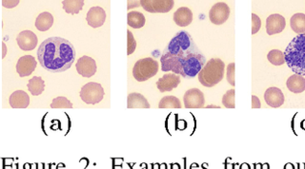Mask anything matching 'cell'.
<instances>
[{
	"label": "cell",
	"mask_w": 305,
	"mask_h": 169,
	"mask_svg": "<svg viewBox=\"0 0 305 169\" xmlns=\"http://www.w3.org/2000/svg\"><path fill=\"white\" fill-rule=\"evenodd\" d=\"M37 58L44 70L50 73H63L74 63L75 49L73 44L67 39L50 37L38 47Z\"/></svg>",
	"instance_id": "1"
},
{
	"label": "cell",
	"mask_w": 305,
	"mask_h": 169,
	"mask_svg": "<svg viewBox=\"0 0 305 169\" xmlns=\"http://www.w3.org/2000/svg\"><path fill=\"white\" fill-rule=\"evenodd\" d=\"M197 52L201 51L189 33L185 31L178 32L163 50L160 58L161 71L164 73L171 71L180 75L182 59Z\"/></svg>",
	"instance_id": "2"
},
{
	"label": "cell",
	"mask_w": 305,
	"mask_h": 169,
	"mask_svg": "<svg viewBox=\"0 0 305 169\" xmlns=\"http://www.w3.org/2000/svg\"><path fill=\"white\" fill-rule=\"evenodd\" d=\"M285 63L292 72L305 75V34H297L284 51Z\"/></svg>",
	"instance_id": "3"
},
{
	"label": "cell",
	"mask_w": 305,
	"mask_h": 169,
	"mask_svg": "<svg viewBox=\"0 0 305 169\" xmlns=\"http://www.w3.org/2000/svg\"><path fill=\"white\" fill-rule=\"evenodd\" d=\"M225 64L219 58H212L198 73V81L206 88H212L223 80Z\"/></svg>",
	"instance_id": "4"
},
{
	"label": "cell",
	"mask_w": 305,
	"mask_h": 169,
	"mask_svg": "<svg viewBox=\"0 0 305 169\" xmlns=\"http://www.w3.org/2000/svg\"><path fill=\"white\" fill-rule=\"evenodd\" d=\"M206 57L202 52L192 53L182 59L181 62V74L186 79H192L198 75L203 67L206 65Z\"/></svg>",
	"instance_id": "5"
},
{
	"label": "cell",
	"mask_w": 305,
	"mask_h": 169,
	"mask_svg": "<svg viewBox=\"0 0 305 169\" xmlns=\"http://www.w3.org/2000/svg\"><path fill=\"white\" fill-rule=\"evenodd\" d=\"M158 72V63L155 59L147 57L139 60L133 69V75L139 82H144L154 77Z\"/></svg>",
	"instance_id": "6"
},
{
	"label": "cell",
	"mask_w": 305,
	"mask_h": 169,
	"mask_svg": "<svg viewBox=\"0 0 305 169\" xmlns=\"http://www.w3.org/2000/svg\"><path fill=\"white\" fill-rule=\"evenodd\" d=\"M104 97V89L102 86L95 82L84 85L80 90V98L88 105H96L102 101Z\"/></svg>",
	"instance_id": "7"
},
{
	"label": "cell",
	"mask_w": 305,
	"mask_h": 169,
	"mask_svg": "<svg viewBox=\"0 0 305 169\" xmlns=\"http://www.w3.org/2000/svg\"><path fill=\"white\" fill-rule=\"evenodd\" d=\"M142 8L149 13H168L173 9L175 2L173 0H142Z\"/></svg>",
	"instance_id": "8"
},
{
	"label": "cell",
	"mask_w": 305,
	"mask_h": 169,
	"mask_svg": "<svg viewBox=\"0 0 305 169\" xmlns=\"http://www.w3.org/2000/svg\"><path fill=\"white\" fill-rule=\"evenodd\" d=\"M230 16V8L224 2H219L214 4L209 12V18L214 25L225 23Z\"/></svg>",
	"instance_id": "9"
},
{
	"label": "cell",
	"mask_w": 305,
	"mask_h": 169,
	"mask_svg": "<svg viewBox=\"0 0 305 169\" xmlns=\"http://www.w3.org/2000/svg\"><path fill=\"white\" fill-rule=\"evenodd\" d=\"M184 105L187 108H200L205 105V98L203 92L198 89L187 90L183 96Z\"/></svg>",
	"instance_id": "10"
},
{
	"label": "cell",
	"mask_w": 305,
	"mask_h": 169,
	"mask_svg": "<svg viewBox=\"0 0 305 169\" xmlns=\"http://www.w3.org/2000/svg\"><path fill=\"white\" fill-rule=\"evenodd\" d=\"M76 71L83 77L90 78L97 73V63L89 57H80L76 62Z\"/></svg>",
	"instance_id": "11"
},
{
	"label": "cell",
	"mask_w": 305,
	"mask_h": 169,
	"mask_svg": "<svg viewBox=\"0 0 305 169\" xmlns=\"http://www.w3.org/2000/svg\"><path fill=\"white\" fill-rule=\"evenodd\" d=\"M181 84V77L176 73H167L159 78L157 82V87L160 92H168L178 88Z\"/></svg>",
	"instance_id": "12"
},
{
	"label": "cell",
	"mask_w": 305,
	"mask_h": 169,
	"mask_svg": "<svg viewBox=\"0 0 305 169\" xmlns=\"http://www.w3.org/2000/svg\"><path fill=\"white\" fill-rule=\"evenodd\" d=\"M37 62L32 55L20 57L17 61V72L20 77H26L31 75L36 68Z\"/></svg>",
	"instance_id": "13"
},
{
	"label": "cell",
	"mask_w": 305,
	"mask_h": 169,
	"mask_svg": "<svg viewBox=\"0 0 305 169\" xmlns=\"http://www.w3.org/2000/svg\"><path fill=\"white\" fill-rule=\"evenodd\" d=\"M285 18L281 15H271L266 19V32L269 35L280 33L285 29Z\"/></svg>",
	"instance_id": "14"
},
{
	"label": "cell",
	"mask_w": 305,
	"mask_h": 169,
	"mask_svg": "<svg viewBox=\"0 0 305 169\" xmlns=\"http://www.w3.org/2000/svg\"><path fill=\"white\" fill-rule=\"evenodd\" d=\"M17 42L22 50H33L37 46V36L32 31H23L17 35Z\"/></svg>",
	"instance_id": "15"
},
{
	"label": "cell",
	"mask_w": 305,
	"mask_h": 169,
	"mask_svg": "<svg viewBox=\"0 0 305 169\" xmlns=\"http://www.w3.org/2000/svg\"><path fill=\"white\" fill-rule=\"evenodd\" d=\"M86 20L92 28H99L106 20V13L101 7H92L87 13Z\"/></svg>",
	"instance_id": "16"
},
{
	"label": "cell",
	"mask_w": 305,
	"mask_h": 169,
	"mask_svg": "<svg viewBox=\"0 0 305 169\" xmlns=\"http://www.w3.org/2000/svg\"><path fill=\"white\" fill-rule=\"evenodd\" d=\"M264 100L266 104L272 107H280L284 103V95L281 89L278 88H269L264 93Z\"/></svg>",
	"instance_id": "17"
},
{
	"label": "cell",
	"mask_w": 305,
	"mask_h": 169,
	"mask_svg": "<svg viewBox=\"0 0 305 169\" xmlns=\"http://www.w3.org/2000/svg\"><path fill=\"white\" fill-rule=\"evenodd\" d=\"M9 102L13 108H26L30 105V97L23 90H17L11 94Z\"/></svg>",
	"instance_id": "18"
},
{
	"label": "cell",
	"mask_w": 305,
	"mask_h": 169,
	"mask_svg": "<svg viewBox=\"0 0 305 169\" xmlns=\"http://www.w3.org/2000/svg\"><path fill=\"white\" fill-rule=\"evenodd\" d=\"M173 21L180 27H187L193 21V13L187 7L178 9L173 14Z\"/></svg>",
	"instance_id": "19"
},
{
	"label": "cell",
	"mask_w": 305,
	"mask_h": 169,
	"mask_svg": "<svg viewBox=\"0 0 305 169\" xmlns=\"http://www.w3.org/2000/svg\"><path fill=\"white\" fill-rule=\"evenodd\" d=\"M127 107L128 108H150V104H149L147 99L143 96L141 93H130L127 97Z\"/></svg>",
	"instance_id": "20"
},
{
	"label": "cell",
	"mask_w": 305,
	"mask_h": 169,
	"mask_svg": "<svg viewBox=\"0 0 305 169\" xmlns=\"http://www.w3.org/2000/svg\"><path fill=\"white\" fill-rule=\"evenodd\" d=\"M286 86L290 91L294 93H301L305 90V78L299 74L290 76L286 82Z\"/></svg>",
	"instance_id": "21"
},
{
	"label": "cell",
	"mask_w": 305,
	"mask_h": 169,
	"mask_svg": "<svg viewBox=\"0 0 305 169\" xmlns=\"http://www.w3.org/2000/svg\"><path fill=\"white\" fill-rule=\"evenodd\" d=\"M54 24V16L50 13L44 12L36 17L35 28L40 32H46Z\"/></svg>",
	"instance_id": "22"
},
{
	"label": "cell",
	"mask_w": 305,
	"mask_h": 169,
	"mask_svg": "<svg viewBox=\"0 0 305 169\" xmlns=\"http://www.w3.org/2000/svg\"><path fill=\"white\" fill-rule=\"evenodd\" d=\"M28 89L33 96H38L45 89V82L40 76H34L28 82Z\"/></svg>",
	"instance_id": "23"
},
{
	"label": "cell",
	"mask_w": 305,
	"mask_h": 169,
	"mask_svg": "<svg viewBox=\"0 0 305 169\" xmlns=\"http://www.w3.org/2000/svg\"><path fill=\"white\" fill-rule=\"evenodd\" d=\"M145 16L140 12H129L127 15V23L134 29H141L145 25Z\"/></svg>",
	"instance_id": "24"
},
{
	"label": "cell",
	"mask_w": 305,
	"mask_h": 169,
	"mask_svg": "<svg viewBox=\"0 0 305 169\" xmlns=\"http://www.w3.org/2000/svg\"><path fill=\"white\" fill-rule=\"evenodd\" d=\"M290 25L292 30L297 34H305V15L296 14L291 17Z\"/></svg>",
	"instance_id": "25"
},
{
	"label": "cell",
	"mask_w": 305,
	"mask_h": 169,
	"mask_svg": "<svg viewBox=\"0 0 305 169\" xmlns=\"http://www.w3.org/2000/svg\"><path fill=\"white\" fill-rule=\"evenodd\" d=\"M63 9L67 14L76 15L78 14L84 6V1L82 0H64L62 1Z\"/></svg>",
	"instance_id": "26"
},
{
	"label": "cell",
	"mask_w": 305,
	"mask_h": 169,
	"mask_svg": "<svg viewBox=\"0 0 305 169\" xmlns=\"http://www.w3.org/2000/svg\"><path fill=\"white\" fill-rule=\"evenodd\" d=\"M159 108H181L182 103L179 98L175 96H165L158 104Z\"/></svg>",
	"instance_id": "27"
},
{
	"label": "cell",
	"mask_w": 305,
	"mask_h": 169,
	"mask_svg": "<svg viewBox=\"0 0 305 169\" xmlns=\"http://www.w3.org/2000/svg\"><path fill=\"white\" fill-rule=\"evenodd\" d=\"M267 58L271 64L275 66H281L285 63V57L284 52H282L279 49H272L267 54Z\"/></svg>",
	"instance_id": "28"
},
{
	"label": "cell",
	"mask_w": 305,
	"mask_h": 169,
	"mask_svg": "<svg viewBox=\"0 0 305 169\" xmlns=\"http://www.w3.org/2000/svg\"><path fill=\"white\" fill-rule=\"evenodd\" d=\"M52 108H72L73 104L72 102H70L66 97H57L53 100L52 104H51Z\"/></svg>",
	"instance_id": "29"
},
{
	"label": "cell",
	"mask_w": 305,
	"mask_h": 169,
	"mask_svg": "<svg viewBox=\"0 0 305 169\" xmlns=\"http://www.w3.org/2000/svg\"><path fill=\"white\" fill-rule=\"evenodd\" d=\"M235 95H236L235 89H230V90H228V91L223 95V104L225 107H228V108H235V107H236Z\"/></svg>",
	"instance_id": "30"
},
{
	"label": "cell",
	"mask_w": 305,
	"mask_h": 169,
	"mask_svg": "<svg viewBox=\"0 0 305 169\" xmlns=\"http://www.w3.org/2000/svg\"><path fill=\"white\" fill-rule=\"evenodd\" d=\"M136 48H137L136 39L134 38V35L132 32H130V30H127V54L128 55L132 54Z\"/></svg>",
	"instance_id": "31"
},
{
	"label": "cell",
	"mask_w": 305,
	"mask_h": 169,
	"mask_svg": "<svg viewBox=\"0 0 305 169\" xmlns=\"http://www.w3.org/2000/svg\"><path fill=\"white\" fill-rule=\"evenodd\" d=\"M227 81L231 86L235 87V63H230L227 67Z\"/></svg>",
	"instance_id": "32"
},
{
	"label": "cell",
	"mask_w": 305,
	"mask_h": 169,
	"mask_svg": "<svg viewBox=\"0 0 305 169\" xmlns=\"http://www.w3.org/2000/svg\"><path fill=\"white\" fill-rule=\"evenodd\" d=\"M262 26V21L256 14L252 15V34H256L259 31Z\"/></svg>",
	"instance_id": "33"
},
{
	"label": "cell",
	"mask_w": 305,
	"mask_h": 169,
	"mask_svg": "<svg viewBox=\"0 0 305 169\" xmlns=\"http://www.w3.org/2000/svg\"><path fill=\"white\" fill-rule=\"evenodd\" d=\"M18 3H19V1H3L2 2V4H3V6L4 7H7L8 9L14 8V7H16L17 5H18Z\"/></svg>",
	"instance_id": "34"
},
{
	"label": "cell",
	"mask_w": 305,
	"mask_h": 169,
	"mask_svg": "<svg viewBox=\"0 0 305 169\" xmlns=\"http://www.w3.org/2000/svg\"><path fill=\"white\" fill-rule=\"evenodd\" d=\"M252 107L253 108H259L260 107V101L257 97L253 95L252 96Z\"/></svg>",
	"instance_id": "35"
},
{
	"label": "cell",
	"mask_w": 305,
	"mask_h": 169,
	"mask_svg": "<svg viewBox=\"0 0 305 169\" xmlns=\"http://www.w3.org/2000/svg\"><path fill=\"white\" fill-rule=\"evenodd\" d=\"M141 5V3H139V2H133V1H129L128 2V9H132L133 6H140Z\"/></svg>",
	"instance_id": "36"
},
{
	"label": "cell",
	"mask_w": 305,
	"mask_h": 169,
	"mask_svg": "<svg viewBox=\"0 0 305 169\" xmlns=\"http://www.w3.org/2000/svg\"><path fill=\"white\" fill-rule=\"evenodd\" d=\"M2 46H3V57H6V46L4 43L2 44Z\"/></svg>",
	"instance_id": "37"
}]
</instances>
